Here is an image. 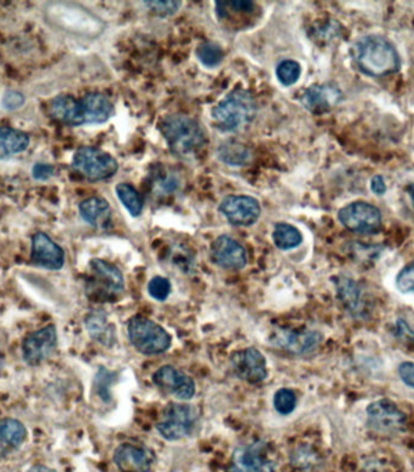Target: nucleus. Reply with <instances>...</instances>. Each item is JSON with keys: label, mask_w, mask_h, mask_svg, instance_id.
Listing matches in <instances>:
<instances>
[{"label": "nucleus", "mask_w": 414, "mask_h": 472, "mask_svg": "<svg viewBox=\"0 0 414 472\" xmlns=\"http://www.w3.org/2000/svg\"><path fill=\"white\" fill-rule=\"evenodd\" d=\"M159 130L171 153L189 159L205 147V131L198 121L184 114H171L160 121Z\"/></svg>", "instance_id": "f257e3e1"}, {"label": "nucleus", "mask_w": 414, "mask_h": 472, "mask_svg": "<svg viewBox=\"0 0 414 472\" xmlns=\"http://www.w3.org/2000/svg\"><path fill=\"white\" fill-rule=\"evenodd\" d=\"M357 67L370 77L382 78L399 72L401 59L399 52L389 41L380 35H368L356 44Z\"/></svg>", "instance_id": "f03ea898"}, {"label": "nucleus", "mask_w": 414, "mask_h": 472, "mask_svg": "<svg viewBox=\"0 0 414 472\" xmlns=\"http://www.w3.org/2000/svg\"><path fill=\"white\" fill-rule=\"evenodd\" d=\"M257 115V104L251 92L235 89L212 109L216 127L222 131H239L248 128Z\"/></svg>", "instance_id": "7ed1b4c3"}, {"label": "nucleus", "mask_w": 414, "mask_h": 472, "mask_svg": "<svg viewBox=\"0 0 414 472\" xmlns=\"http://www.w3.org/2000/svg\"><path fill=\"white\" fill-rule=\"evenodd\" d=\"M90 274L85 282V293L94 302H114L123 295L125 280L123 273L107 260L95 259L90 264Z\"/></svg>", "instance_id": "20e7f679"}, {"label": "nucleus", "mask_w": 414, "mask_h": 472, "mask_svg": "<svg viewBox=\"0 0 414 472\" xmlns=\"http://www.w3.org/2000/svg\"><path fill=\"white\" fill-rule=\"evenodd\" d=\"M131 345L143 355H159L171 346V336L164 327L142 315H134L127 322Z\"/></svg>", "instance_id": "39448f33"}, {"label": "nucleus", "mask_w": 414, "mask_h": 472, "mask_svg": "<svg viewBox=\"0 0 414 472\" xmlns=\"http://www.w3.org/2000/svg\"><path fill=\"white\" fill-rule=\"evenodd\" d=\"M198 422V408L188 404L171 402L164 408L157 430L167 441H180L189 437L196 431Z\"/></svg>", "instance_id": "423d86ee"}, {"label": "nucleus", "mask_w": 414, "mask_h": 472, "mask_svg": "<svg viewBox=\"0 0 414 472\" xmlns=\"http://www.w3.org/2000/svg\"><path fill=\"white\" fill-rule=\"evenodd\" d=\"M72 166L90 182L106 181L119 170L118 161L96 147H80L73 155Z\"/></svg>", "instance_id": "0eeeda50"}, {"label": "nucleus", "mask_w": 414, "mask_h": 472, "mask_svg": "<svg viewBox=\"0 0 414 472\" xmlns=\"http://www.w3.org/2000/svg\"><path fill=\"white\" fill-rule=\"evenodd\" d=\"M226 472H276L268 444L255 441L242 445L233 452Z\"/></svg>", "instance_id": "6e6552de"}, {"label": "nucleus", "mask_w": 414, "mask_h": 472, "mask_svg": "<svg viewBox=\"0 0 414 472\" xmlns=\"http://www.w3.org/2000/svg\"><path fill=\"white\" fill-rule=\"evenodd\" d=\"M338 220L345 229L363 236H373L382 229V213L372 204L355 201L338 213Z\"/></svg>", "instance_id": "1a4fd4ad"}, {"label": "nucleus", "mask_w": 414, "mask_h": 472, "mask_svg": "<svg viewBox=\"0 0 414 472\" xmlns=\"http://www.w3.org/2000/svg\"><path fill=\"white\" fill-rule=\"evenodd\" d=\"M366 414L368 428L380 434H396L406 425V414L389 398H380L368 405Z\"/></svg>", "instance_id": "9d476101"}, {"label": "nucleus", "mask_w": 414, "mask_h": 472, "mask_svg": "<svg viewBox=\"0 0 414 472\" xmlns=\"http://www.w3.org/2000/svg\"><path fill=\"white\" fill-rule=\"evenodd\" d=\"M58 337L55 325L42 327L29 333L22 342V356L29 366H38L54 355L58 349Z\"/></svg>", "instance_id": "9b49d317"}, {"label": "nucleus", "mask_w": 414, "mask_h": 472, "mask_svg": "<svg viewBox=\"0 0 414 472\" xmlns=\"http://www.w3.org/2000/svg\"><path fill=\"white\" fill-rule=\"evenodd\" d=\"M230 366L240 381L258 384L268 377L267 360L256 348H246L233 352Z\"/></svg>", "instance_id": "f8f14e48"}, {"label": "nucleus", "mask_w": 414, "mask_h": 472, "mask_svg": "<svg viewBox=\"0 0 414 472\" xmlns=\"http://www.w3.org/2000/svg\"><path fill=\"white\" fill-rule=\"evenodd\" d=\"M219 213L233 226L249 227L261 216V205L249 196H228L219 205Z\"/></svg>", "instance_id": "ddd939ff"}, {"label": "nucleus", "mask_w": 414, "mask_h": 472, "mask_svg": "<svg viewBox=\"0 0 414 472\" xmlns=\"http://www.w3.org/2000/svg\"><path fill=\"white\" fill-rule=\"evenodd\" d=\"M157 388L164 394L179 399H190L196 395V383L186 373L173 368L163 366L153 375Z\"/></svg>", "instance_id": "4468645a"}, {"label": "nucleus", "mask_w": 414, "mask_h": 472, "mask_svg": "<svg viewBox=\"0 0 414 472\" xmlns=\"http://www.w3.org/2000/svg\"><path fill=\"white\" fill-rule=\"evenodd\" d=\"M31 260L41 268L61 270L65 263V250L48 234L38 232L32 236Z\"/></svg>", "instance_id": "2eb2a0df"}, {"label": "nucleus", "mask_w": 414, "mask_h": 472, "mask_svg": "<svg viewBox=\"0 0 414 472\" xmlns=\"http://www.w3.org/2000/svg\"><path fill=\"white\" fill-rule=\"evenodd\" d=\"M212 262L223 269L240 270L248 264V253L242 244L228 236H221L213 241L211 250Z\"/></svg>", "instance_id": "dca6fc26"}, {"label": "nucleus", "mask_w": 414, "mask_h": 472, "mask_svg": "<svg viewBox=\"0 0 414 472\" xmlns=\"http://www.w3.org/2000/svg\"><path fill=\"white\" fill-rule=\"evenodd\" d=\"M272 342L291 354L304 355L315 352L320 346L322 336L317 331L279 329L272 335Z\"/></svg>", "instance_id": "f3484780"}, {"label": "nucleus", "mask_w": 414, "mask_h": 472, "mask_svg": "<svg viewBox=\"0 0 414 472\" xmlns=\"http://www.w3.org/2000/svg\"><path fill=\"white\" fill-rule=\"evenodd\" d=\"M113 459L123 472H150L156 460L152 451L133 444L120 445L115 450Z\"/></svg>", "instance_id": "a211bd4d"}, {"label": "nucleus", "mask_w": 414, "mask_h": 472, "mask_svg": "<svg viewBox=\"0 0 414 472\" xmlns=\"http://www.w3.org/2000/svg\"><path fill=\"white\" fill-rule=\"evenodd\" d=\"M341 98H343V94L334 85L317 84L303 92L301 102L311 113L324 114L336 107Z\"/></svg>", "instance_id": "6ab92c4d"}, {"label": "nucleus", "mask_w": 414, "mask_h": 472, "mask_svg": "<svg viewBox=\"0 0 414 472\" xmlns=\"http://www.w3.org/2000/svg\"><path fill=\"white\" fill-rule=\"evenodd\" d=\"M49 117L58 123L69 125V127H80L84 125L83 111L80 100L72 95L56 96L49 102Z\"/></svg>", "instance_id": "aec40b11"}, {"label": "nucleus", "mask_w": 414, "mask_h": 472, "mask_svg": "<svg viewBox=\"0 0 414 472\" xmlns=\"http://www.w3.org/2000/svg\"><path fill=\"white\" fill-rule=\"evenodd\" d=\"M27 437L28 431L23 422L14 418L0 419V459L19 451Z\"/></svg>", "instance_id": "412c9836"}, {"label": "nucleus", "mask_w": 414, "mask_h": 472, "mask_svg": "<svg viewBox=\"0 0 414 472\" xmlns=\"http://www.w3.org/2000/svg\"><path fill=\"white\" fill-rule=\"evenodd\" d=\"M85 329L88 336L98 344L111 348L117 343L115 326L108 320L107 313L102 309H94L85 318Z\"/></svg>", "instance_id": "4be33fe9"}, {"label": "nucleus", "mask_w": 414, "mask_h": 472, "mask_svg": "<svg viewBox=\"0 0 414 472\" xmlns=\"http://www.w3.org/2000/svg\"><path fill=\"white\" fill-rule=\"evenodd\" d=\"M84 124H104L114 114L110 98L100 92H90L80 98Z\"/></svg>", "instance_id": "5701e85b"}, {"label": "nucleus", "mask_w": 414, "mask_h": 472, "mask_svg": "<svg viewBox=\"0 0 414 472\" xmlns=\"http://www.w3.org/2000/svg\"><path fill=\"white\" fill-rule=\"evenodd\" d=\"M81 218L96 229H108L111 224V209L107 200L92 197L79 205Z\"/></svg>", "instance_id": "b1692460"}, {"label": "nucleus", "mask_w": 414, "mask_h": 472, "mask_svg": "<svg viewBox=\"0 0 414 472\" xmlns=\"http://www.w3.org/2000/svg\"><path fill=\"white\" fill-rule=\"evenodd\" d=\"M338 298L351 315L361 318L366 313L363 289L359 283L347 277H340L336 282Z\"/></svg>", "instance_id": "393cba45"}, {"label": "nucleus", "mask_w": 414, "mask_h": 472, "mask_svg": "<svg viewBox=\"0 0 414 472\" xmlns=\"http://www.w3.org/2000/svg\"><path fill=\"white\" fill-rule=\"evenodd\" d=\"M29 142L31 138L25 131L9 127L0 128V159L22 153L29 147Z\"/></svg>", "instance_id": "a878e982"}, {"label": "nucleus", "mask_w": 414, "mask_h": 472, "mask_svg": "<svg viewBox=\"0 0 414 472\" xmlns=\"http://www.w3.org/2000/svg\"><path fill=\"white\" fill-rule=\"evenodd\" d=\"M272 241L278 249L288 251L295 249L303 243V236L297 228L288 223L275 224Z\"/></svg>", "instance_id": "bb28decb"}, {"label": "nucleus", "mask_w": 414, "mask_h": 472, "mask_svg": "<svg viewBox=\"0 0 414 472\" xmlns=\"http://www.w3.org/2000/svg\"><path fill=\"white\" fill-rule=\"evenodd\" d=\"M219 159L225 161L226 164L233 165V166H242V165L248 164L251 159V151L244 144L239 142H225L218 148Z\"/></svg>", "instance_id": "cd10ccee"}, {"label": "nucleus", "mask_w": 414, "mask_h": 472, "mask_svg": "<svg viewBox=\"0 0 414 472\" xmlns=\"http://www.w3.org/2000/svg\"><path fill=\"white\" fill-rule=\"evenodd\" d=\"M115 191H117L118 199L124 205L125 209L131 216L138 217L142 213L143 200L134 186L129 183H119L115 188Z\"/></svg>", "instance_id": "c85d7f7f"}, {"label": "nucleus", "mask_w": 414, "mask_h": 472, "mask_svg": "<svg viewBox=\"0 0 414 472\" xmlns=\"http://www.w3.org/2000/svg\"><path fill=\"white\" fill-rule=\"evenodd\" d=\"M196 58L205 67L213 68L221 64L223 58H225V52H223L221 46L216 43L207 42L198 46Z\"/></svg>", "instance_id": "c756f323"}, {"label": "nucleus", "mask_w": 414, "mask_h": 472, "mask_svg": "<svg viewBox=\"0 0 414 472\" xmlns=\"http://www.w3.org/2000/svg\"><path fill=\"white\" fill-rule=\"evenodd\" d=\"M302 67L294 59H285L276 67V78L284 87H291L301 78Z\"/></svg>", "instance_id": "7c9ffc66"}, {"label": "nucleus", "mask_w": 414, "mask_h": 472, "mask_svg": "<svg viewBox=\"0 0 414 472\" xmlns=\"http://www.w3.org/2000/svg\"><path fill=\"white\" fill-rule=\"evenodd\" d=\"M274 407L278 414H291L297 407V396L291 389H280L274 395Z\"/></svg>", "instance_id": "2f4dec72"}, {"label": "nucleus", "mask_w": 414, "mask_h": 472, "mask_svg": "<svg viewBox=\"0 0 414 472\" xmlns=\"http://www.w3.org/2000/svg\"><path fill=\"white\" fill-rule=\"evenodd\" d=\"M153 14L160 16V18H169L171 15H175L179 12L182 2H173V0H150L144 2Z\"/></svg>", "instance_id": "473e14b6"}, {"label": "nucleus", "mask_w": 414, "mask_h": 472, "mask_svg": "<svg viewBox=\"0 0 414 472\" xmlns=\"http://www.w3.org/2000/svg\"><path fill=\"white\" fill-rule=\"evenodd\" d=\"M148 293L152 298L164 302V300L169 298L171 293L170 280L164 276H154L148 282Z\"/></svg>", "instance_id": "72a5a7b5"}, {"label": "nucleus", "mask_w": 414, "mask_h": 472, "mask_svg": "<svg viewBox=\"0 0 414 472\" xmlns=\"http://www.w3.org/2000/svg\"><path fill=\"white\" fill-rule=\"evenodd\" d=\"M291 460L294 467L303 468L304 470V468L313 467V465L317 463L318 457L317 454H315V452L311 451L310 448L301 447L294 452Z\"/></svg>", "instance_id": "f704fd0d"}, {"label": "nucleus", "mask_w": 414, "mask_h": 472, "mask_svg": "<svg viewBox=\"0 0 414 472\" xmlns=\"http://www.w3.org/2000/svg\"><path fill=\"white\" fill-rule=\"evenodd\" d=\"M396 287L402 293L414 292V260L401 270L396 277Z\"/></svg>", "instance_id": "c9c22d12"}, {"label": "nucleus", "mask_w": 414, "mask_h": 472, "mask_svg": "<svg viewBox=\"0 0 414 472\" xmlns=\"http://www.w3.org/2000/svg\"><path fill=\"white\" fill-rule=\"evenodd\" d=\"M25 96L21 92L10 90L3 96L2 105L6 111H16V109L21 108L25 104Z\"/></svg>", "instance_id": "e433bc0d"}, {"label": "nucleus", "mask_w": 414, "mask_h": 472, "mask_svg": "<svg viewBox=\"0 0 414 472\" xmlns=\"http://www.w3.org/2000/svg\"><path fill=\"white\" fill-rule=\"evenodd\" d=\"M55 174V167L50 164L37 163L32 168V176L35 181H48Z\"/></svg>", "instance_id": "4c0bfd02"}, {"label": "nucleus", "mask_w": 414, "mask_h": 472, "mask_svg": "<svg viewBox=\"0 0 414 472\" xmlns=\"http://www.w3.org/2000/svg\"><path fill=\"white\" fill-rule=\"evenodd\" d=\"M399 375L401 381L407 386L414 389V361H406L399 366Z\"/></svg>", "instance_id": "58836bf2"}, {"label": "nucleus", "mask_w": 414, "mask_h": 472, "mask_svg": "<svg viewBox=\"0 0 414 472\" xmlns=\"http://www.w3.org/2000/svg\"><path fill=\"white\" fill-rule=\"evenodd\" d=\"M396 327L397 336L406 339V341L414 342V332L410 329V327L407 325V322L403 321V320H399L396 323Z\"/></svg>", "instance_id": "ea45409f"}, {"label": "nucleus", "mask_w": 414, "mask_h": 472, "mask_svg": "<svg viewBox=\"0 0 414 472\" xmlns=\"http://www.w3.org/2000/svg\"><path fill=\"white\" fill-rule=\"evenodd\" d=\"M371 190L377 196H383L387 191V184L384 178L382 176H374L372 181H371Z\"/></svg>", "instance_id": "a19ab883"}, {"label": "nucleus", "mask_w": 414, "mask_h": 472, "mask_svg": "<svg viewBox=\"0 0 414 472\" xmlns=\"http://www.w3.org/2000/svg\"><path fill=\"white\" fill-rule=\"evenodd\" d=\"M27 472H58V471H55L54 468L44 467V465H35V467L29 468Z\"/></svg>", "instance_id": "79ce46f5"}, {"label": "nucleus", "mask_w": 414, "mask_h": 472, "mask_svg": "<svg viewBox=\"0 0 414 472\" xmlns=\"http://www.w3.org/2000/svg\"><path fill=\"white\" fill-rule=\"evenodd\" d=\"M4 366H5L4 350H3L2 344H0V372L3 371V368H4Z\"/></svg>", "instance_id": "37998d69"}, {"label": "nucleus", "mask_w": 414, "mask_h": 472, "mask_svg": "<svg viewBox=\"0 0 414 472\" xmlns=\"http://www.w3.org/2000/svg\"><path fill=\"white\" fill-rule=\"evenodd\" d=\"M407 193H409L410 199H412V204L414 207V183L410 184V186L407 187Z\"/></svg>", "instance_id": "c03bdc74"}]
</instances>
